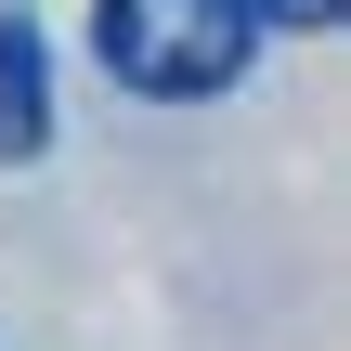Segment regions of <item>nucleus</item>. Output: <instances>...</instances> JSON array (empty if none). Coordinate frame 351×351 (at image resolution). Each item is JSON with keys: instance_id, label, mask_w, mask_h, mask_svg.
Masks as SVG:
<instances>
[{"instance_id": "3", "label": "nucleus", "mask_w": 351, "mask_h": 351, "mask_svg": "<svg viewBox=\"0 0 351 351\" xmlns=\"http://www.w3.org/2000/svg\"><path fill=\"white\" fill-rule=\"evenodd\" d=\"M247 13H261V26H300V39H313V26H339V0H247Z\"/></svg>"}, {"instance_id": "2", "label": "nucleus", "mask_w": 351, "mask_h": 351, "mask_svg": "<svg viewBox=\"0 0 351 351\" xmlns=\"http://www.w3.org/2000/svg\"><path fill=\"white\" fill-rule=\"evenodd\" d=\"M39 143H52V52H39L26 13H0V169L39 156Z\"/></svg>"}, {"instance_id": "1", "label": "nucleus", "mask_w": 351, "mask_h": 351, "mask_svg": "<svg viewBox=\"0 0 351 351\" xmlns=\"http://www.w3.org/2000/svg\"><path fill=\"white\" fill-rule=\"evenodd\" d=\"M91 52L143 104H221L261 52V13L247 0H91Z\"/></svg>"}]
</instances>
